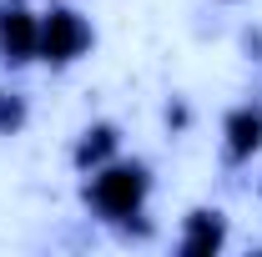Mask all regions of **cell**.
<instances>
[{
  "label": "cell",
  "instance_id": "6da1fadb",
  "mask_svg": "<svg viewBox=\"0 0 262 257\" xmlns=\"http://www.w3.org/2000/svg\"><path fill=\"white\" fill-rule=\"evenodd\" d=\"M86 197L96 202L106 217H136L141 202H146V172L141 166H106Z\"/></svg>",
  "mask_w": 262,
  "mask_h": 257
},
{
  "label": "cell",
  "instance_id": "7a4b0ae2",
  "mask_svg": "<svg viewBox=\"0 0 262 257\" xmlns=\"http://www.w3.org/2000/svg\"><path fill=\"white\" fill-rule=\"evenodd\" d=\"M86 46H91V26L76 10H51L46 15V26H40V56L46 61L66 66V61H76Z\"/></svg>",
  "mask_w": 262,
  "mask_h": 257
},
{
  "label": "cell",
  "instance_id": "3957f363",
  "mask_svg": "<svg viewBox=\"0 0 262 257\" xmlns=\"http://www.w3.org/2000/svg\"><path fill=\"white\" fill-rule=\"evenodd\" d=\"M35 51H40V26H35L26 10H10L0 20V56L20 66V61H31Z\"/></svg>",
  "mask_w": 262,
  "mask_h": 257
},
{
  "label": "cell",
  "instance_id": "277c9868",
  "mask_svg": "<svg viewBox=\"0 0 262 257\" xmlns=\"http://www.w3.org/2000/svg\"><path fill=\"white\" fill-rule=\"evenodd\" d=\"M257 146H262V111H252V106L232 111L227 116V152L232 157H252Z\"/></svg>",
  "mask_w": 262,
  "mask_h": 257
},
{
  "label": "cell",
  "instance_id": "5b68a950",
  "mask_svg": "<svg viewBox=\"0 0 262 257\" xmlns=\"http://www.w3.org/2000/svg\"><path fill=\"white\" fill-rule=\"evenodd\" d=\"M222 237H227V227H222L217 212H192L187 237H182V252H217V247H222Z\"/></svg>",
  "mask_w": 262,
  "mask_h": 257
},
{
  "label": "cell",
  "instance_id": "8992f818",
  "mask_svg": "<svg viewBox=\"0 0 262 257\" xmlns=\"http://www.w3.org/2000/svg\"><path fill=\"white\" fill-rule=\"evenodd\" d=\"M111 152H116V126H91L81 136V146H76V161H81V166H96V161H106Z\"/></svg>",
  "mask_w": 262,
  "mask_h": 257
},
{
  "label": "cell",
  "instance_id": "52a82bcc",
  "mask_svg": "<svg viewBox=\"0 0 262 257\" xmlns=\"http://www.w3.org/2000/svg\"><path fill=\"white\" fill-rule=\"evenodd\" d=\"M20 121H26V101L0 91V131H20Z\"/></svg>",
  "mask_w": 262,
  "mask_h": 257
}]
</instances>
